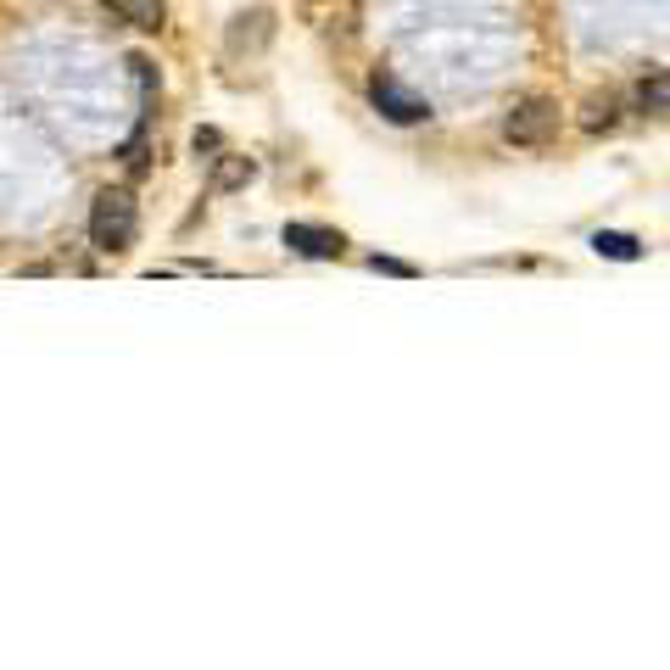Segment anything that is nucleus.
Listing matches in <instances>:
<instances>
[{
	"label": "nucleus",
	"mask_w": 670,
	"mask_h": 670,
	"mask_svg": "<svg viewBox=\"0 0 670 670\" xmlns=\"http://www.w3.org/2000/svg\"><path fill=\"white\" fill-rule=\"evenodd\" d=\"M631 107H637V112H670V73L642 78L637 90H631Z\"/></svg>",
	"instance_id": "nucleus-8"
},
{
	"label": "nucleus",
	"mask_w": 670,
	"mask_h": 670,
	"mask_svg": "<svg viewBox=\"0 0 670 670\" xmlns=\"http://www.w3.org/2000/svg\"><path fill=\"white\" fill-rule=\"evenodd\" d=\"M134 229H140V207L129 191H101L96 207H90V240L96 251H129L134 246Z\"/></svg>",
	"instance_id": "nucleus-1"
},
{
	"label": "nucleus",
	"mask_w": 670,
	"mask_h": 670,
	"mask_svg": "<svg viewBox=\"0 0 670 670\" xmlns=\"http://www.w3.org/2000/svg\"><path fill=\"white\" fill-rule=\"evenodd\" d=\"M593 251H598V258H615V263H637L642 258V240L637 235H620V229H598L593 235Z\"/></svg>",
	"instance_id": "nucleus-6"
},
{
	"label": "nucleus",
	"mask_w": 670,
	"mask_h": 670,
	"mask_svg": "<svg viewBox=\"0 0 670 670\" xmlns=\"http://www.w3.org/2000/svg\"><path fill=\"white\" fill-rule=\"evenodd\" d=\"M369 101H375V112H380L386 123H425V118H431V101L408 96L397 78H375V84H369Z\"/></svg>",
	"instance_id": "nucleus-3"
},
{
	"label": "nucleus",
	"mask_w": 670,
	"mask_h": 670,
	"mask_svg": "<svg viewBox=\"0 0 670 670\" xmlns=\"http://www.w3.org/2000/svg\"><path fill=\"white\" fill-rule=\"evenodd\" d=\"M553 129H559V107L548 96H531V101H520L509 118H502V140L509 145H548Z\"/></svg>",
	"instance_id": "nucleus-2"
},
{
	"label": "nucleus",
	"mask_w": 670,
	"mask_h": 670,
	"mask_svg": "<svg viewBox=\"0 0 670 670\" xmlns=\"http://www.w3.org/2000/svg\"><path fill=\"white\" fill-rule=\"evenodd\" d=\"M285 246L296 258H342L347 251L342 229H324V224H285Z\"/></svg>",
	"instance_id": "nucleus-4"
},
{
	"label": "nucleus",
	"mask_w": 670,
	"mask_h": 670,
	"mask_svg": "<svg viewBox=\"0 0 670 670\" xmlns=\"http://www.w3.org/2000/svg\"><path fill=\"white\" fill-rule=\"evenodd\" d=\"M615 96H604V101H586V118H581V129L586 134H598V129H615Z\"/></svg>",
	"instance_id": "nucleus-9"
},
{
	"label": "nucleus",
	"mask_w": 670,
	"mask_h": 670,
	"mask_svg": "<svg viewBox=\"0 0 670 670\" xmlns=\"http://www.w3.org/2000/svg\"><path fill=\"white\" fill-rule=\"evenodd\" d=\"M107 7H112L123 23L145 29V34H156V29H162V18H168V7H162V0H107Z\"/></svg>",
	"instance_id": "nucleus-5"
},
{
	"label": "nucleus",
	"mask_w": 670,
	"mask_h": 670,
	"mask_svg": "<svg viewBox=\"0 0 670 670\" xmlns=\"http://www.w3.org/2000/svg\"><path fill=\"white\" fill-rule=\"evenodd\" d=\"M369 269H380V274H397V280H408V274H413L408 263H397V258H380V251L369 258Z\"/></svg>",
	"instance_id": "nucleus-10"
},
{
	"label": "nucleus",
	"mask_w": 670,
	"mask_h": 670,
	"mask_svg": "<svg viewBox=\"0 0 670 670\" xmlns=\"http://www.w3.org/2000/svg\"><path fill=\"white\" fill-rule=\"evenodd\" d=\"M251 174H258V162H251V156H218L213 191H240V185H251Z\"/></svg>",
	"instance_id": "nucleus-7"
}]
</instances>
